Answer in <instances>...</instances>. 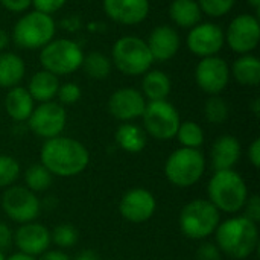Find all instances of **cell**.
Instances as JSON below:
<instances>
[{
    "label": "cell",
    "mask_w": 260,
    "mask_h": 260,
    "mask_svg": "<svg viewBox=\"0 0 260 260\" xmlns=\"http://www.w3.org/2000/svg\"><path fill=\"white\" fill-rule=\"evenodd\" d=\"M58 87H59L58 76H55L47 70H40L30 76L26 90L29 91V94L35 102L43 104V102H50L56 98Z\"/></svg>",
    "instance_id": "22"
},
{
    "label": "cell",
    "mask_w": 260,
    "mask_h": 260,
    "mask_svg": "<svg viewBox=\"0 0 260 260\" xmlns=\"http://www.w3.org/2000/svg\"><path fill=\"white\" fill-rule=\"evenodd\" d=\"M111 62L120 73L139 76L151 70L154 58L145 40L134 35H125L113 44Z\"/></svg>",
    "instance_id": "7"
},
{
    "label": "cell",
    "mask_w": 260,
    "mask_h": 260,
    "mask_svg": "<svg viewBox=\"0 0 260 260\" xmlns=\"http://www.w3.org/2000/svg\"><path fill=\"white\" fill-rule=\"evenodd\" d=\"M221 222V212L204 198L189 201L180 212L181 233L192 241H204L215 235Z\"/></svg>",
    "instance_id": "4"
},
{
    "label": "cell",
    "mask_w": 260,
    "mask_h": 260,
    "mask_svg": "<svg viewBox=\"0 0 260 260\" xmlns=\"http://www.w3.org/2000/svg\"><path fill=\"white\" fill-rule=\"evenodd\" d=\"M169 17L177 26L192 29L201 23L203 12L197 0H172L169 5Z\"/></svg>",
    "instance_id": "27"
},
{
    "label": "cell",
    "mask_w": 260,
    "mask_h": 260,
    "mask_svg": "<svg viewBox=\"0 0 260 260\" xmlns=\"http://www.w3.org/2000/svg\"><path fill=\"white\" fill-rule=\"evenodd\" d=\"M206 157L200 149L178 148L165 163V175L175 187H190L197 184L206 172Z\"/></svg>",
    "instance_id": "6"
},
{
    "label": "cell",
    "mask_w": 260,
    "mask_h": 260,
    "mask_svg": "<svg viewBox=\"0 0 260 260\" xmlns=\"http://www.w3.org/2000/svg\"><path fill=\"white\" fill-rule=\"evenodd\" d=\"M8 43H9V35L5 29L0 27V52H3L6 49Z\"/></svg>",
    "instance_id": "44"
},
{
    "label": "cell",
    "mask_w": 260,
    "mask_h": 260,
    "mask_svg": "<svg viewBox=\"0 0 260 260\" xmlns=\"http://www.w3.org/2000/svg\"><path fill=\"white\" fill-rule=\"evenodd\" d=\"M0 3L5 9L20 14L29 9V6L32 5V0H0Z\"/></svg>",
    "instance_id": "40"
},
{
    "label": "cell",
    "mask_w": 260,
    "mask_h": 260,
    "mask_svg": "<svg viewBox=\"0 0 260 260\" xmlns=\"http://www.w3.org/2000/svg\"><path fill=\"white\" fill-rule=\"evenodd\" d=\"M72 260H102L101 256L93 251V250H85V251H81L79 254H76Z\"/></svg>",
    "instance_id": "43"
},
{
    "label": "cell",
    "mask_w": 260,
    "mask_h": 260,
    "mask_svg": "<svg viewBox=\"0 0 260 260\" xmlns=\"http://www.w3.org/2000/svg\"><path fill=\"white\" fill-rule=\"evenodd\" d=\"M50 239H52V244H55L59 250H66V248H72L78 244L79 233L75 225L64 222V224L56 225L50 232Z\"/></svg>",
    "instance_id": "32"
},
{
    "label": "cell",
    "mask_w": 260,
    "mask_h": 260,
    "mask_svg": "<svg viewBox=\"0 0 260 260\" xmlns=\"http://www.w3.org/2000/svg\"><path fill=\"white\" fill-rule=\"evenodd\" d=\"M6 257H5V253L3 251H0V260H5Z\"/></svg>",
    "instance_id": "48"
},
{
    "label": "cell",
    "mask_w": 260,
    "mask_h": 260,
    "mask_svg": "<svg viewBox=\"0 0 260 260\" xmlns=\"http://www.w3.org/2000/svg\"><path fill=\"white\" fill-rule=\"evenodd\" d=\"M14 245L20 253L38 257L52 245L50 230L35 221L20 224L14 232Z\"/></svg>",
    "instance_id": "17"
},
{
    "label": "cell",
    "mask_w": 260,
    "mask_h": 260,
    "mask_svg": "<svg viewBox=\"0 0 260 260\" xmlns=\"http://www.w3.org/2000/svg\"><path fill=\"white\" fill-rule=\"evenodd\" d=\"M172 88L171 78L161 70H148L142 79V94L149 101H166Z\"/></svg>",
    "instance_id": "26"
},
{
    "label": "cell",
    "mask_w": 260,
    "mask_h": 260,
    "mask_svg": "<svg viewBox=\"0 0 260 260\" xmlns=\"http://www.w3.org/2000/svg\"><path fill=\"white\" fill-rule=\"evenodd\" d=\"M29 129L40 139L49 140L53 137L61 136L67 123V111L66 108L55 102H43L37 105L26 120Z\"/></svg>",
    "instance_id": "11"
},
{
    "label": "cell",
    "mask_w": 260,
    "mask_h": 260,
    "mask_svg": "<svg viewBox=\"0 0 260 260\" xmlns=\"http://www.w3.org/2000/svg\"><path fill=\"white\" fill-rule=\"evenodd\" d=\"M104 11L110 20L134 26L148 17L149 0H104Z\"/></svg>",
    "instance_id": "18"
},
{
    "label": "cell",
    "mask_w": 260,
    "mask_h": 260,
    "mask_svg": "<svg viewBox=\"0 0 260 260\" xmlns=\"http://www.w3.org/2000/svg\"><path fill=\"white\" fill-rule=\"evenodd\" d=\"M5 260H37V257H34V256H29V254H24V253H20V251H17V253L11 254L9 257H6Z\"/></svg>",
    "instance_id": "45"
},
{
    "label": "cell",
    "mask_w": 260,
    "mask_h": 260,
    "mask_svg": "<svg viewBox=\"0 0 260 260\" xmlns=\"http://www.w3.org/2000/svg\"><path fill=\"white\" fill-rule=\"evenodd\" d=\"M248 160L253 165V168H260V139H254L248 148Z\"/></svg>",
    "instance_id": "41"
},
{
    "label": "cell",
    "mask_w": 260,
    "mask_h": 260,
    "mask_svg": "<svg viewBox=\"0 0 260 260\" xmlns=\"http://www.w3.org/2000/svg\"><path fill=\"white\" fill-rule=\"evenodd\" d=\"M197 260H222V253L218 248L215 242H203L197 253H195Z\"/></svg>",
    "instance_id": "36"
},
{
    "label": "cell",
    "mask_w": 260,
    "mask_h": 260,
    "mask_svg": "<svg viewBox=\"0 0 260 260\" xmlns=\"http://www.w3.org/2000/svg\"><path fill=\"white\" fill-rule=\"evenodd\" d=\"M35 108V101L26 90V87H12L5 96L6 114L14 122H26Z\"/></svg>",
    "instance_id": "21"
},
{
    "label": "cell",
    "mask_w": 260,
    "mask_h": 260,
    "mask_svg": "<svg viewBox=\"0 0 260 260\" xmlns=\"http://www.w3.org/2000/svg\"><path fill=\"white\" fill-rule=\"evenodd\" d=\"M146 44L154 61L165 62L177 55V52L180 50L181 40L175 27L169 24H161L152 29V32L146 40Z\"/></svg>",
    "instance_id": "19"
},
{
    "label": "cell",
    "mask_w": 260,
    "mask_h": 260,
    "mask_svg": "<svg viewBox=\"0 0 260 260\" xmlns=\"http://www.w3.org/2000/svg\"><path fill=\"white\" fill-rule=\"evenodd\" d=\"M229 260H236V259H229Z\"/></svg>",
    "instance_id": "49"
},
{
    "label": "cell",
    "mask_w": 260,
    "mask_h": 260,
    "mask_svg": "<svg viewBox=\"0 0 260 260\" xmlns=\"http://www.w3.org/2000/svg\"><path fill=\"white\" fill-rule=\"evenodd\" d=\"M20 163L14 157L0 154V189L14 186L20 177Z\"/></svg>",
    "instance_id": "33"
},
{
    "label": "cell",
    "mask_w": 260,
    "mask_h": 260,
    "mask_svg": "<svg viewBox=\"0 0 260 260\" xmlns=\"http://www.w3.org/2000/svg\"><path fill=\"white\" fill-rule=\"evenodd\" d=\"M66 2L67 0H32V6L35 8V11L52 15L59 11L66 5Z\"/></svg>",
    "instance_id": "38"
},
{
    "label": "cell",
    "mask_w": 260,
    "mask_h": 260,
    "mask_svg": "<svg viewBox=\"0 0 260 260\" xmlns=\"http://www.w3.org/2000/svg\"><path fill=\"white\" fill-rule=\"evenodd\" d=\"M142 120L145 133L152 139L163 142L174 139L181 123L178 110L168 102V99L146 102Z\"/></svg>",
    "instance_id": "9"
},
{
    "label": "cell",
    "mask_w": 260,
    "mask_h": 260,
    "mask_svg": "<svg viewBox=\"0 0 260 260\" xmlns=\"http://www.w3.org/2000/svg\"><path fill=\"white\" fill-rule=\"evenodd\" d=\"M14 245V232L8 224L0 221V251H6Z\"/></svg>",
    "instance_id": "39"
},
{
    "label": "cell",
    "mask_w": 260,
    "mask_h": 260,
    "mask_svg": "<svg viewBox=\"0 0 260 260\" xmlns=\"http://www.w3.org/2000/svg\"><path fill=\"white\" fill-rule=\"evenodd\" d=\"M116 143L128 154H139L146 148L148 134L142 126L133 122H125L116 131Z\"/></svg>",
    "instance_id": "23"
},
{
    "label": "cell",
    "mask_w": 260,
    "mask_h": 260,
    "mask_svg": "<svg viewBox=\"0 0 260 260\" xmlns=\"http://www.w3.org/2000/svg\"><path fill=\"white\" fill-rule=\"evenodd\" d=\"M242 154L241 142L230 134L219 136L210 149V161L215 171H229L235 169Z\"/></svg>",
    "instance_id": "20"
},
{
    "label": "cell",
    "mask_w": 260,
    "mask_h": 260,
    "mask_svg": "<svg viewBox=\"0 0 260 260\" xmlns=\"http://www.w3.org/2000/svg\"><path fill=\"white\" fill-rule=\"evenodd\" d=\"M0 204L5 215L15 224L34 222L41 212V201L37 193L29 190L26 186L18 184L5 189Z\"/></svg>",
    "instance_id": "10"
},
{
    "label": "cell",
    "mask_w": 260,
    "mask_h": 260,
    "mask_svg": "<svg viewBox=\"0 0 260 260\" xmlns=\"http://www.w3.org/2000/svg\"><path fill=\"white\" fill-rule=\"evenodd\" d=\"M26 66L21 56L12 52H0V88L17 87L24 78Z\"/></svg>",
    "instance_id": "25"
},
{
    "label": "cell",
    "mask_w": 260,
    "mask_h": 260,
    "mask_svg": "<svg viewBox=\"0 0 260 260\" xmlns=\"http://www.w3.org/2000/svg\"><path fill=\"white\" fill-rule=\"evenodd\" d=\"M195 82L207 94L222 93L230 82V67L218 55L201 58L195 67Z\"/></svg>",
    "instance_id": "13"
},
{
    "label": "cell",
    "mask_w": 260,
    "mask_h": 260,
    "mask_svg": "<svg viewBox=\"0 0 260 260\" xmlns=\"http://www.w3.org/2000/svg\"><path fill=\"white\" fill-rule=\"evenodd\" d=\"M215 244L229 259H248L259 247V227L244 215H235L219 222Z\"/></svg>",
    "instance_id": "2"
},
{
    "label": "cell",
    "mask_w": 260,
    "mask_h": 260,
    "mask_svg": "<svg viewBox=\"0 0 260 260\" xmlns=\"http://www.w3.org/2000/svg\"><path fill=\"white\" fill-rule=\"evenodd\" d=\"M244 216L250 221L259 224L260 221V197L259 195H248L244 204Z\"/></svg>",
    "instance_id": "37"
},
{
    "label": "cell",
    "mask_w": 260,
    "mask_h": 260,
    "mask_svg": "<svg viewBox=\"0 0 260 260\" xmlns=\"http://www.w3.org/2000/svg\"><path fill=\"white\" fill-rule=\"evenodd\" d=\"M225 44V35L219 24L204 21L198 23L189 30L187 35V49L200 56L207 58L216 55Z\"/></svg>",
    "instance_id": "15"
},
{
    "label": "cell",
    "mask_w": 260,
    "mask_h": 260,
    "mask_svg": "<svg viewBox=\"0 0 260 260\" xmlns=\"http://www.w3.org/2000/svg\"><path fill=\"white\" fill-rule=\"evenodd\" d=\"M248 198V187L244 177L235 169L215 171L207 184V200L227 215H238Z\"/></svg>",
    "instance_id": "3"
},
{
    "label": "cell",
    "mask_w": 260,
    "mask_h": 260,
    "mask_svg": "<svg viewBox=\"0 0 260 260\" xmlns=\"http://www.w3.org/2000/svg\"><path fill=\"white\" fill-rule=\"evenodd\" d=\"M84 52L81 46L69 38H53L40 52V62L43 70L55 76L72 75L82 66Z\"/></svg>",
    "instance_id": "8"
},
{
    "label": "cell",
    "mask_w": 260,
    "mask_h": 260,
    "mask_svg": "<svg viewBox=\"0 0 260 260\" xmlns=\"http://www.w3.org/2000/svg\"><path fill=\"white\" fill-rule=\"evenodd\" d=\"M40 158L53 177L72 178L82 174L90 163L88 149L76 139L58 136L44 140Z\"/></svg>",
    "instance_id": "1"
},
{
    "label": "cell",
    "mask_w": 260,
    "mask_h": 260,
    "mask_svg": "<svg viewBox=\"0 0 260 260\" xmlns=\"http://www.w3.org/2000/svg\"><path fill=\"white\" fill-rule=\"evenodd\" d=\"M230 76L244 87H257L260 82V61L256 55H241L230 69Z\"/></svg>",
    "instance_id": "24"
},
{
    "label": "cell",
    "mask_w": 260,
    "mask_h": 260,
    "mask_svg": "<svg viewBox=\"0 0 260 260\" xmlns=\"http://www.w3.org/2000/svg\"><path fill=\"white\" fill-rule=\"evenodd\" d=\"M247 2H248V5H250L253 9H256V11L260 8V0H247Z\"/></svg>",
    "instance_id": "47"
},
{
    "label": "cell",
    "mask_w": 260,
    "mask_h": 260,
    "mask_svg": "<svg viewBox=\"0 0 260 260\" xmlns=\"http://www.w3.org/2000/svg\"><path fill=\"white\" fill-rule=\"evenodd\" d=\"M146 102L148 101L145 99L142 91L133 87H123L116 90L110 96L107 107H108V113L114 119L125 123L142 117Z\"/></svg>",
    "instance_id": "16"
},
{
    "label": "cell",
    "mask_w": 260,
    "mask_h": 260,
    "mask_svg": "<svg viewBox=\"0 0 260 260\" xmlns=\"http://www.w3.org/2000/svg\"><path fill=\"white\" fill-rule=\"evenodd\" d=\"M175 137L178 139L181 148H190V149H200L206 140L204 129L200 126V123L193 120L181 122Z\"/></svg>",
    "instance_id": "30"
},
{
    "label": "cell",
    "mask_w": 260,
    "mask_h": 260,
    "mask_svg": "<svg viewBox=\"0 0 260 260\" xmlns=\"http://www.w3.org/2000/svg\"><path fill=\"white\" fill-rule=\"evenodd\" d=\"M56 99H58V104H61L62 107L76 104L81 99V88H79V85L75 84V82L59 84L58 91H56Z\"/></svg>",
    "instance_id": "35"
},
{
    "label": "cell",
    "mask_w": 260,
    "mask_h": 260,
    "mask_svg": "<svg viewBox=\"0 0 260 260\" xmlns=\"http://www.w3.org/2000/svg\"><path fill=\"white\" fill-rule=\"evenodd\" d=\"M229 114H230V108L224 98H221L219 94L207 98L204 104V117L209 123L221 125L229 119Z\"/></svg>",
    "instance_id": "31"
},
{
    "label": "cell",
    "mask_w": 260,
    "mask_h": 260,
    "mask_svg": "<svg viewBox=\"0 0 260 260\" xmlns=\"http://www.w3.org/2000/svg\"><path fill=\"white\" fill-rule=\"evenodd\" d=\"M197 3L201 12L218 18L227 15L233 9L236 0H197Z\"/></svg>",
    "instance_id": "34"
},
{
    "label": "cell",
    "mask_w": 260,
    "mask_h": 260,
    "mask_svg": "<svg viewBox=\"0 0 260 260\" xmlns=\"http://www.w3.org/2000/svg\"><path fill=\"white\" fill-rule=\"evenodd\" d=\"M224 35L233 52L239 55L251 53L260 41L259 18L253 14H241L232 20Z\"/></svg>",
    "instance_id": "12"
},
{
    "label": "cell",
    "mask_w": 260,
    "mask_h": 260,
    "mask_svg": "<svg viewBox=\"0 0 260 260\" xmlns=\"http://www.w3.org/2000/svg\"><path fill=\"white\" fill-rule=\"evenodd\" d=\"M251 110H253L254 116H256V117H259V114H260V101L259 99H254V102H253V105H251Z\"/></svg>",
    "instance_id": "46"
},
{
    "label": "cell",
    "mask_w": 260,
    "mask_h": 260,
    "mask_svg": "<svg viewBox=\"0 0 260 260\" xmlns=\"http://www.w3.org/2000/svg\"><path fill=\"white\" fill-rule=\"evenodd\" d=\"M23 180H24V186L34 193H43L49 190L53 184V175L43 163L30 165L24 171Z\"/></svg>",
    "instance_id": "28"
},
{
    "label": "cell",
    "mask_w": 260,
    "mask_h": 260,
    "mask_svg": "<svg viewBox=\"0 0 260 260\" xmlns=\"http://www.w3.org/2000/svg\"><path fill=\"white\" fill-rule=\"evenodd\" d=\"M37 260H72V257L64 251V250H59V248H56V250H47V251H44L41 256H38V259Z\"/></svg>",
    "instance_id": "42"
},
{
    "label": "cell",
    "mask_w": 260,
    "mask_h": 260,
    "mask_svg": "<svg viewBox=\"0 0 260 260\" xmlns=\"http://www.w3.org/2000/svg\"><path fill=\"white\" fill-rule=\"evenodd\" d=\"M81 67L84 69L87 76L93 79H105L111 73L113 62H111V58H108L107 55L101 52H90L84 55Z\"/></svg>",
    "instance_id": "29"
},
{
    "label": "cell",
    "mask_w": 260,
    "mask_h": 260,
    "mask_svg": "<svg viewBox=\"0 0 260 260\" xmlns=\"http://www.w3.org/2000/svg\"><path fill=\"white\" fill-rule=\"evenodd\" d=\"M56 24L52 15L40 11H29L23 14L12 29V40L20 49H43L55 38Z\"/></svg>",
    "instance_id": "5"
},
{
    "label": "cell",
    "mask_w": 260,
    "mask_h": 260,
    "mask_svg": "<svg viewBox=\"0 0 260 260\" xmlns=\"http://www.w3.org/2000/svg\"><path fill=\"white\" fill-rule=\"evenodd\" d=\"M157 210V200L154 193L145 187H134L123 193L119 203L120 216L133 224H143L149 221Z\"/></svg>",
    "instance_id": "14"
}]
</instances>
